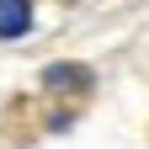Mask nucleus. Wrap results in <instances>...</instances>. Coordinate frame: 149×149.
Returning a JSON list of instances; mask_svg holds the SVG:
<instances>
[{"mask_svg":"<svg viewBox=\"0 0 149 149\" xmlns=\"http://www.w3.org/2000/svg\"><path fill=\"white\" fill-rule=\"evenodd\" d=\"M43 80H48V91H74V96H85V91H91V69H80V64H53Z\"/></svg>","mask_w":149,"mask_h":149,"instance_id":"nucleus-1","label":"nucleus"},{"mask_svg":"<svg viewBox=\"0 0 149 149\" xmlns=\"http://www.w3.org/2000/svg\"><path fill=\"white\" fill-rule=\"evenodd\" d=\"M27 27H32L27 0H0V37H27Z\"/></svg>","mask_w":149,"mask_h":149,"instance_id":"nucleus-2","label":"nucleus"}]
</instances>
